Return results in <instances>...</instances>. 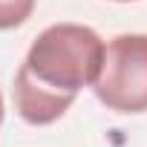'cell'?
Wrapping results in <instances>:
<instances>
[{
  "instance_id": "277c9868",
  "label": "cell",
  "mask_w": 147,
  "mask_h": 147,
  "mask_svg": "<svg viewBox=\"0 0 147 147\" xmlns=\"http://www.w3.org/2000/svg\"><path fill=\"white\" fill-rule=\"evenodd\" d=\"M0 124H3V95H0Z\"/></svg>"
},
{
  "instance_id": "3957f363",
  "label": "cell",
  "mask_w": 147,
  "mask_h": 147,
  "mask_svg": "<svg viewBox=\"0 0 147 147\" xmlns=\"http://www.w3.org/2000/svg\"><path fill=\"white\" fill-rule=\"evenodd\" d=\"M38 0H0V32L26 23L35 12Z\"/></svg>"
},
{
  "instance_id": "7a4b0ae2",
  "label": "cell",
  "mask_w": 147,
  "mask_h": 147,
  "mask_svg": "<svg viewBox=\"0 0 147 147\" xmlns=\"http://www.w3.org/2000/svg\"><path fill=\"white\" fill-rule=\"evenodd\" d=\"M92 92L113 113H147V35H118L104 46Z\"/></svg>"
},
{
  "instance_id": "6da1fadb",
  "label": "cell",
  "mask_w": 147,
  "mask_h": 147,
  "mask_svg": "<svg viewBox=\"0 0 147 147\" xmlns=\"http://www.w3.org/2000/svg\"><path fill=\"white\" fill-rule=\"evenodd\" d=\"M104 63V40L81 23H55L29 46L15 75V107L23 121H58L84 87H92Z\"/></svg>"
},
{
  "instance_id": "5b68a950",
  "label": "cell",
  "mask_w": 147,
  "mask_h": 147,
  "mask_svg": "<svg viewBox=\"0 0 147 147\" xmlns=\"http://www.w3.org/2000/svg\"><path fill=\"white\" fill-rule=\"evenodd\" d=\"M118 3H130V0H118Z\"/></svg>"
}]
</instances>
